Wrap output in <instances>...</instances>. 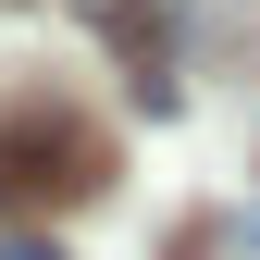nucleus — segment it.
Segmentation results:
<instances>
[{"instance_id": "f257e3e1", "label": "nucleus", "mask_w": 260, "mask_h": 260, "mask_svg": "<svg viewBox=\"0 0 260 260\" xmlns=\"http://www.w3.org/2000/svg\"><path fill=\"white\" fill-rule=\"evenodd\" d=\"M100 186H112V149H100L87 112H62V100H13L0 112V223L62 211V199H100Z\"/></svg>"}, {"instance_id": "f03ea898", "label": "nucleus", "mask_w": 260, "mask_h": 260, "mask_svg": "<svg viewBox=\"0 0 260 260\" xmlns=\"http://www.w3.org/2000/svg\"><path fill=\"white\" fill-rule=\"evenodd\" d=\"M0 260H62V248H38V236H13V248H0Z\"/></svg>"}]
</instances>
